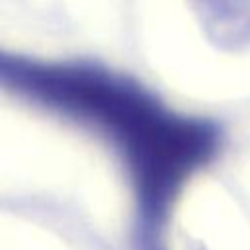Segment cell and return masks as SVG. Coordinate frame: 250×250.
Here are the masks:
<instances>
[{"label":"cell","instance_id":"6da1fadb","mask_svg":"<svg viewBox=\"0 0 250 250\" xmlns=\"http://www.w3.org/2000/svg\"><path fill=\"white\" fill-rule=\"evenodd\" d=\"M0 250H137L121 184L92 168H27L4 195Z\"/></svg>","mask_w":250,"mask_h":250},{"label":"cell","instance_id":"7a4b0ae2","mask_svg":"<svg viewBox=\"0 0 250 250\" xmlns=\"http://www.w3.org/2000/svg\"><path fill=\"white\" fill-rule=\"evenodd\" d=\"M166 250H250V172L188 186L170 213Z\"/></svg>","mask_w":250,"mask_h":250}]
</instances>
